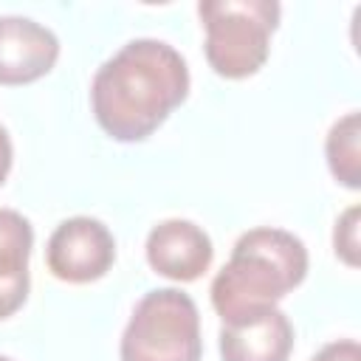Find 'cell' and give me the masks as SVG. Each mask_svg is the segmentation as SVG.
<instances>
[{"label":"cell","instance_id":"6da1fadb","mask_svg":"<svg viewBox=\"0 0 361 361\" xmlns=\"http://www.w3.org/2000/svg\"><path fill=\"white\" fill-rule=\"evenodd\" d=\"M189 96L183 54L152 37L124 42L99 65L90 82V107L99 127L121 144L147 141Z\"/></svg>","mask_w":361,"mask_h":361},{"label":"cell","instance_id":"7a4b0ae2","mask_svg":"<svg viewBox=\"0 0 361 361\" xmlns=\"http://www.w3.org/2000/svg\"><path fill=\"white\" fill-rule=\"evenodd\" d=\"M307 265V248L293 231L274 226L248 228L212 279V307L223 324L271 310L305 282Z\"/></svg>","mask_w":361,"mask_h":361},{"label":"cell","instance_id":"3957f363","mask_svg":"<svg viewBox=\"0 0 361 361\" xmlns=\"http://www.w3.org/2000/svg\"><path fill=\"white\" fill-rule=\"evenodd\" d=\"M197 17L206 31L209 68L223 79H248L268 62L282 6L276 0H200Z\"/></svg>","mask_w":361,"mask_h":361},{"label":"cell","instance_id":"277c9868","mask_svg":"<svg viewBox=\"0 0 361 361\" xmlns=\"http://www.w3.org/2000/svg\"><path fill=\"white\" fill-rule=\"evenodd\" d=\"M121 361H200V313L180 288L144 293L121 333Z\"/></svg>","mask_w":361,"mask_h":361},{"label":"cell","instance_id":"5b68a950","mask_svg":"<svg viewBox=\"0 0 361 361\" xmlns=\"http://www.w3.org/2000/svg\"><path fill=\"white\" fill-rule=\"evenodd\" d=\"M48 271L71 285H87L102 279L116 262V240L110 228L87 214L62 220L45 245Z\"/></svg>","mask_w":361,"mask_h":361},{"label":"cell","instance_id":"8992f818","mask_svg":"<svg viewBox=\"0 0 361 361\" xmlns=\"http://www.w3.org/2000/svg\"><path fill=\"white\" fill-rule=\"evenodd\" d=\"M144 254L158 276H166L172 282H195L209 271L214 245L197 223L169 217L149 228Z\"/></svg>","mask_w":361,"mask_h":361},{"label":"cell","instance_id":"52a82bcc","mask_svg":"<svg viewBox=\"0 0 361 361\" xmlns=\"http://www.w3.org/2000/svg\"><path fill=\"white\" fill-rule=\"evenodd\" d=\"M59 59L56 34L20 14L0 17V85H28L51 73Z\"/></svg>","mask_w":361,"mask_h":361},{"label":"cell","instance_id":"ba28073f","mask_svg":"<svg viewBox=\"0 0 361 361\" xmlns=\"http://www.w3.org/2000/svg\"><path fill=\"white\" fill-rule=\"evenodd\" d=\"M290 353L293 324L279 307L220 327L223 361H288Z\"/></svg>","mask_w":361,"mask_h":361},{"label":"cell","instance_id":"9c48e42d","mask_svg":"<svg viewBox=\"0 0 361 361\" xmlns=\"http://www.w3.org/2000/svg\"><path fill=\"white\" fill-rule=\"evenodd\" d=\"M31 248H34L31 220L17 209H0V322L14 316L28 299Z\"/></svg>","mask_w":361,"mask_h":361},{"label":"cell","instance_id":"30bf717a","mask_svg":"<svg viewBox=\"0 0 361 361\" xmlns=\"http://www.w3.org/2000/svg\"><path fill=\"white\" fill-rule=\"evenodd\" d=\"M324 155H327L330 175L341 186L355 192L361 186V116L358 110H350L338 121H333L324 138Z\"/></svg>","mask_w":361,"mask_h":361},{"label":"cell","instance_id":"8fae6325","mask_svg":"<svg viewBox=\"0 0 361 361\" xmlns=\"http://www.w3.org/2000/svg\"><path fill=\"white\" fill-rule=\"evenodd\" d=\"M358 220H361V209L358 206H350L338 214L336 220V228H333V248H336V257L350 265V268H358L361 262V243H358Z\"/></svg>","mask_w":361,"mask_h":361},{"label":"cell","instance_id":"7c38bea8","mask_svg":"<svg viewBox=\"0 0 361 361\" xmlns=\"http://www.w3.org/2000/svg\"><path fill=\"white\" fill-rule=\"evenodd\" d=\"M310 361H361V347L355 338H338L324 344Z\"/></svg>","mask_w":361,"mask_h":361},{"label":"cell","instance_id":"4fadbf2b","mask_svg":"<svg viewBox=\"0 0 361 361\" xmlns=\"http://www.w3.org/2000/svg\"><path fill=\"white\" fill-rule=\"evenodd\" d=\"M11 164H14V147H11L8 130L0 124V186H3V183H6V178H8Z\"/></svg>","mask_w":361,"mask_h":361},{"label":"cell","instance_id":"5bb4252c","mask_svg":"<svg viewBox=\"0 0 361 361\" xmlns=\"http://www.w3.org/2000/svg\"><path fill=\"white\" fill-rule=\"evenodd\" d=\"M0 361H14V358H8V355H0Z\"/></svg>","mask_w":361,"mask_h":361}]
</instances>
